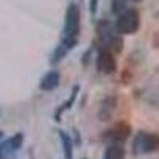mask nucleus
Wrapping results in <instances>:
<instances>
[{
    "instance_id": "f257e3e1",
    "label": "nucleus",
    "mask_w": 159,
    "mask_h": 159,
    "mask_svg": "<svg viewBox=\"0 0 159 159\" xmlns=\"http://www.w3.org/2000/svg\"><path fill=\"white\" fill-rule=\"evenodd\" d=\"M140 16L137 10H126L124 13L118 16L116 21V30L119 34H134L139 29Z\"/></svg>"
},
{
    "instance_id": "f03ea898",
    "label": "nucleus",
    "mask_w": 159,
    "mask_h": 159,
    "mask_svg": "<svg viewBox=\"0 0 159 159\" xmlns=\"http://www.w3.org/2000/svg\"><path fill=\"white\" fill-rule=\"evenodd\" d=\"M80 30V8L75 3H70L65 11V24L64 34L67 37H76Z\"/></svg>"
},
{
    "instance_id": "7ed1b4c3",
    "label": "nucleus",
    "mask_w": 159,
    "mask_h": 159,
    "mask_svg": "<svg viewBox=\"0 0 159 159\" xmlns=\"http://www.w3.org/2000/svg\"><path fill=\"white\" fill-rule=\"evenodd\" d=\"M159 148V135L156 134H139L134 140L135 153H151Z\"/></svg>"
},
{
    "instance_id": "20e7f679",
    "label": "nucleus",
    "mask_w": 159,
    "mask_h": 159,
    "mask_svg": "<svg viewBox=\"0 0 159 159\" xmlns=\"http://www.w3.org/2000/svg\"><path fill=\"white\" fill-rule=\"evenodd\" d=\"M97 69L102 72V73H113L116 70V62H115V57L111 56V52L107 51V49H102L97 56Z\"/></svg>"
},
{
    "instance_id": "39448f33",
    "label": "nucleus",
    "mask_w": 159,
    "mask_h": 159,
    "mask_svg": "<svg viewBox=\"0 0 159 159\" xmlns=\"http://www.w3.org/2000/svg\"><path fill=\"white\" fill-rule=\"evenodd\" d=\"M129 134H130V127H129L127 124H124V123L116 124V126L108 132V135H110L113 140H126V139L129 137Z\"/></svg>"
},
{
    "instance_id": "423d86ee",
    "label": "nucleus",
    "mask_w": 159,
    "mask_h": 159,
    "mask_svg": "<svg viewBox=\"0 0 159 159\" xmlns=\"http://www.w3.org/2000/svg\"><path fill=\"white\" fill-rule=\"evenodd\" d=\"M57 84H59V73L57 72H49L43 76L40 88L43 91H52V89L57 88Z\"/></svg>"
},
{
    "instance_id": "0eeeda50",
    "label": "nucleus",
    "mask_w": 159,
    "mask_h": 159,
    "mask_svg": "<svg viewBox=\"0 0 159 159\" xmlns=\"http://www.w3.org/2000/svg\"><path fill=\"white\" fill-rule=\"evenodd\" d=\"M61 135V140H62V145H64V156L65 159H72L73 157V145H72V139L65 134V132H59Z\"/></svg>"
},
{
    "instance_id": "6e6552de",
    "label": "nucleus",
    "mask_w": 159,
    "mask_h": 159,
    "mask_svg": "<svg viewBox=\"0 0 159 159\" xmlns=\"http://www.w3.org/2000/svg\"><path fill=\"white\" fill-rule=\"evenodd\" d=\"M124 157V150L118 145H110L105 150V159H123Z\"/></svg>"
},
{
    "instance_id": "1a4fd4ad",
    "label": "nucleus",
    "mask_w": 159,
    "mask_h": 159,
    "mask_svg": "<svg viewBox=\"0 0 159 159\" xmlns=\"http://www.w3.org/2000/svg\"><path fill=\"white\" fill-rule=\"evenodd\" d=\"M108 103H110V99L103 102L102 108H100V113H99L100 119H103V121H107V119L111 116V113H113V103L111 105H108Z\"/></svg>"
},
{
    "instance_id": "9d476101",
    "label": "nucleus",
    "mask_w": 159,
    "mask_h": 159,
    "mask_svg": "<svg viewBox=\"0 0 159 159\" xmlns=\"http://www.w3.org/2000/svg\"><path fill=\"white\" fill-rule=\"evenodd\" d=\"M127 8H126V0H113V13L115 15H121L124 13Z\"/></svg>"
},
{
    "instance_id": "9b49d317",
    "label": "nucleus",
    "mask_w": 159,
    "mask_h": 159,
    "mask_svg": "<svg viewBox=\"0 0 159 159\" xmlns=\"http://www.w3.org/2000/svg\"><path fill=\"white\" fill-rule=\"evenodd\" d=\"M10 142H11V145H13V148L18 150V148L21 147V143H22V135H21V134H16Z\"/></svg>"
},
{
    "instance_id": "f8f14e48",
    "label": "nucleus",
    "mask_w": 159,
    "mask_h": 159,
    "mask_svg": "<svg viewBox=\"0 0 159 159\" xmlns=\"http://www.w3.org/2000/svg\"><path fill=\"white\" fill-rule=\"evenodd\" d=\"M97 0H91V13L92 15H96V10H97Z\"/></svg>"
},
{
    "instance_id": "ddd939ff",
    "label": "nucleus",
    "mask_w": 159,
    "mask_h": 159,
    "mask_svg": "<svg viewBox=\"0 0 159 159\" xmlns=\"http://www.w3.org/2000/svg\"><path fill=\"white\" fill-rule=\"evenodd\" d=\"M132 2H142V0H132Z\"/></svg>"
},
{
    "instance_id": "4468645a",
    "label": "nucleus",
    "mask_w": 159,
    "mask_h": 159,
    "mask_svg": "<svg viewBox=\"0 0 159 159\" xmlns=\"http://www.w3.org/2000/svg\"><path fill=\"white\" fill-rule=\"evenodd\" d=\"M0 137H2V132H0Z\"/></svg>"
}]
</instances>
